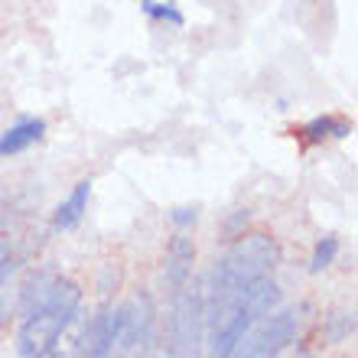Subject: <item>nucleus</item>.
<instances>
[{"mask_svg": "<svg viewBox=\"0 0 358 358\" xmlns=\"http://www.w3.org/2000/svg\"><path fill=\"white\" fill-rule=\"evenodd\" d=\"M56 280H59V277L52 271L29 273V280L23 283V290H20V316H29L33 310H39V306L49 300V293H52Z\"/></svg>", "mask_w": 358, "mask_h": 358, "instance_id": "1a4fd4ad", "label": "nucleus"}, {"mask_svg": "<svg viewBox=\"0 0 358 358\" xmlns=\"http://www.w3.org/2000/svg\"><path fill=\"white\" fill-rule=\"evenodd\" d=\"M296 332H300L296 310H273L245 332L231 358H280V352L296 339Z\"/></svg>", "mask_w": 358, "mask_h": 358, "instance_id": "20e7f679", "label": "nucleus"}, {"mask_svg": "<svg viewBox=\"0 0 358 358\" xmlns=\"http://www.w3.org/2000/svg\"><path fill=\"white\" fill-rule=\"evenodd\" d=\"M3 218H7V212H3V196H0V228H3Z\"/></svg>", "mask_w": 358, "mask_h": 358, "instance_id": "2eb2a0df", "label": "nucleus"}, {"mask_svg": "<svg viewBox=\"0 0 358 358\" xmlns=\"http://www.w3.org/2000/svg\"><path fill=\"white\" fill-rule=\"evenodd\" d=\"M277 261H280V248L273 245L271 235L257 231V235L238 238L215 261V267L208 273V287H202V293H206V326L215 316H222L231 303L241 300L251 283L271 277Z\"/></svg>", "mask_w": 358, "mask_h": 358, "instance_id": "f257e3e1", "label": "nucleus"}, {"mask_svg": "<svg viewBox=\"0 0 358 358\" xmlns=\"http://www.w3.org/2000/svg\"><path fill=\"white\" fill-rule=\"evenodd\" d=\"M88 196H92V182H88V179L76 182V189L69 192V199L56 208V218H52V225H56L59 231H69V228H76L78 222H82V215L88 212Z\"/></svg>", "mask_w": 358, "mask_h": 358, "instance_id": "6e6552de", "label": "nucleus"}, {"mask_svg": "<svg viewBox=\"0 0 358 358\" xmlns=\"http://www.w3.org/2000/svg\"><path fill=\"white\" fill-rule=\"evenodd\" d=\"M88 320L92 316L82 313V306H78L72 313V320L56 336V342L49 345L46 358H88Z\"/></svg>", "mask_w": 358, "mask_h": 358, "instance_id": "39448f33", "label": "nucleus"}, {"mask_svg": "<svg viewBox=\"0 0 358 358\" xmlns=\"http://www.w3.org/2000/svg\"><path fill=\"white\" fill-rule=\"evenodd\" d=\"M143 13L153 20H166V23H173V27H182L186 20H182V10L176 7V3H157V0H143L141 3Z\"/></svg>", "mask_w": 358, "mask_h": 358, "instance_id": "9b49d317", "label": "nucleus"}, {"mask_svg": "<svg viewBox=\"0 0 358 358\" xmlns=\"http://www.w3.org/2000/svg\"><path fill=\"white\" fill-rule=\"evenodd\" d=\"M173 225H179V228H186V225H196V218H199V208H189V206H182V208H176L173 212Z\"/></svg>", "mask_w": 358, "mask_h": 358, "instance_id": "4468645a", "label": "nucleus"}, {"mask_svg": "<svg viewBox=\"0 0 358 358\" xmlns=\"http://www.w3.org/2000/svg\"><path fill=\"white\" fill-rule=\"evenodd\" d=\"M202 332H206L202 280H186L173 293V306L166 316V358H199Z\"/></svg>", "mask_w": 358, "mask_h": 358, "instance_id": "7ed1b4c3", "label": "nucleus"}, {"mask_svg": "<svg viewBox=\"0 0 358 358\" xmlns=\"http://www.w3.org/2000/svg\"><path fill=\"white\" fill-rule=\"evenodd\" d=\"M82 306V290L76 280H62L59 277L49 300L33 310L29 316H23V326L17 332V352L20 358H46L49 345L56 342V336L62 332L72 313Z\"/></svg>", "mask_w": 358, "mask_h": 358, "instance_id": "f03ea898", "label": "nucleus"}, {"mask_svg": "<svg viewBox=\"0 0 358 358\" xmlns=\"http://www.w3.org/2000/svg\"><path fill=\"white\" fill-rule=\"evenodd\" d=\"M13 273V248H10L7 238H0V283Z\"/></svg>", "mask_w": 358, "mask_h": 358, "instance_id": "ddd939ff", "label": "nucleus"}, {"mask_svg": "<svg viewBox=\"0 0 358 358\" xmlns=\"http://www.w3.org/2000/svg\"><path fill=\"white\" fill-rule=\"evenodd\" d=\"M352 134V124L349 121H336L329 114H322V117H313L306 127H303V137L310 143H322L326 137H349Z\"/></svg>", "mask_w": 358, "mask_h": 358, "instance_id": "9d476101", "label": "nucleus"}, {"mask_svg": "<svg viewBox=\"0 0 358 358\" xmlns=\"http://www.w3.org/2000/svg\"><path fill=\"white\" fill-rule=\"evenodd\" d=\"M192 264H196V245L192 238L176 235L166 248V283L170 287H182V283L192 277Z\"/></svg>", "mask_w": 358, "mask_h": 358, "instance_id": "423d86ee", "label": "nucleus"}, {"mask_svg": "<svg viewBox=\"0 0 358 358\" xmlns=\"http://www.w3.org/2000/svg\"><path fill=\"white\" fill-rule=\"evenodd\" d=\"M43 134H46V121H39V117H27V121L13 124V127H7L0 134V157L23 153L27 147L43 141Z\"/></svg>", "mask_w": 358, "mask_h": 358, "instance_id": "0eeeda50", "label": "nucleus"}, {"mask_svg": "<svg viewBox=\"0 0 358 358\" xmlns=\"http://www.w3.org/2000/svg\"><path fill=\"white\" fill-rule=\"evenodd\" d=\"M336 255H339V241L336 238H322L320 245H316V251H313V261H310V271L320 273L326 271V267L336 261Z\"/></svg>", "mask_w": 358, "mask_h": 358, "instance_id": "f8f14e48", "label": "nucleus"}]
</instances>
